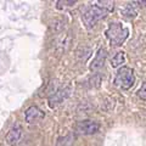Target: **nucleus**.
<instances>
[{
  "label": "nucleus",
  "mask_w": 146,
  "mask_h": 146,
  "mask_svg": "<svg viewBox=\"0 0 146 146\" xmlns=\"http://www.w3.org/2000/svg\"><path fill=\"white\" fill-rule=\"evenodd\" d=\"M105 35L111 46H121L129 36V28L124 27L121 22H111L105 31Z\"/></svg>",
  "instance_id": "1"
},
{
  "label": "nucleus",
  "mask_w": 146,
  "mask_h": 146,
  "mask_svg": "<svg viewBox=\"0 0 146 146\" xmlns=\"http://www.w3.org/2000/svg\"><path fill=\"white\" fill-rule=\"evenodd\" d=\"M108 13L110 12L105 7L100 5L98 1L95 5H90L89 7L85 9L84 12L82 13V20H83L86 28H91V27H94L100 20L106 17Z\"/></svg>",
  "instance_id": "2"
},
{
  "label": "nucleus",
  "mask_w": 146,
  "mask_h": 146,
  "mask_svg": "<svg viewBox=\"0 0 146 146\" xmlns=\"http://www.w3.org/2000/svg\"><path fill=\"white\" fill-rule=\"evenodd\" d=\"M113 84L122 90L131 89L135 84L134 70L130 67H127V66H122L116 73L115 79H113Z\"/></svg>",
  "instance_id": "3"
},
{
  "label": "nucleus",
  "mask_w": 146,
  "mask_h": 146,
  "mask_svg": "<svg viewBox=\"0 0 146 146\" xmlns=\"http://www.w3.org/2000/svg\"><path fill=\"white\" fill-rule=\"evenodd\" d=\"M99 129H100L99 123L94 122V121H89V119L80 121V122L77 123V125H76V131L78 134H83V135L95 134Z\"/></svg>",
  "instance_id": "4"
},
{
  "label": "nucleus",
  "mask_w": 146,
  "mask_h": 146,
  "mask_svg": "<svg viewBox=\"0 0 146 146\" xmlns=\"http://www.w3.org/2000/svg\"><path fill=\"white\" fill-rule=\"evenodd\" d=\"M22 125L21 124H15L10 130H9V133L6 134V138H5V141L9 146H16L18 143H20V140L22 138Z\"/></svg>",
  "instance_id": "5"
},
{
  "label": "nucleus",
  "mask_w": 146,
  "mask_h": 146,
  "mask_svg": "<svg viewBox=\"0 0 146 146\" xmlns=\"http://www.w3.org/2000/svg\"><path fill=\"white\" fill-rule=\"evenodd\" d=\"M45 113L36 106H31L25 111V119L27 123H35L43 119Z\"/></svg>",
  "instance_id": "6"
},
{
  "label": "nucleus",
  "mask_w": 146,
  "mask_h": 146,
  "mask_svg": "<svg viewBox=\"0 0 146 146\" xmlns=\"http://www.w3.org/2000/svg\"><path fill=\"white\" fill-rule=\"evenodd\" d=\"M68 95H70V88L58 89L57 91H55L51 96L49 98V106L51 107V108L56 107L58 104H61L63 100H65L68 96Z\"/></svg>",
  "instance_id": "7"
},
{
  "label": "nucleus",
  "mask_w": 146,
  "mask_h": 146,
  "mask_svg": "<svg viewBox=\"0 0 146 146\" xmlns=\"http://www.w3.org/2000/svg\"><path fill=\"white\" fill-rule=\"evenodd\" d=\"M106 57H107V51L106 49H99V51L96 52V55H95V57L93 58V62H91L90 65V71H99L100 68H101L104 66L105 61H106Z\"/></svg>",
  "instance_id": "8"
},
{
  "label": "nucleus",
  "mask_w": 146,
  "mask_h": 146,
  "mask_svg": "<svg viewBox=\"0 0 146 146\" xmlns=\"http://www.w3.org/2000/svg\"><path fill=\"white\" fill-rule=\"evenodd\" d=\"M135 4L136 3H130V4H127L121 10L122 15L127 17V18H134L136 15H138V9L135 7Z\"/></svg>",
  "instance_id": "9"
},
{
  "label": "nucleus",
  "mask_w": 146,
  "mask_h": 146,
  "mask_svg": "<svg viewBox=\"0 0 146 146\" xmlns=\"http://www.w3.org/2000/svg\"><path fill=\"white\" fill-rule=\"evenodd\" d=\"M124 61H125V55H124V52H123V51H118V52L115 55V56L112 57V60H111V66L115 67V68H117V67L122 66L123 63H124Z\"/></svg>",
  "instance_id": "10"
},
{
  "label": "nucleus",
  "mask_w": 146,
  "mask_h": 146,
  "mask_svg": "<svg viewBox=\"0 0 146 146\" xmlns=\"http://www.w3.org/2000/svg\"><path fill=\"white\" fill-rule=\"evenodd\" d=\"M77 1H74V0H70V1H63V0H58V1H56V7L58 9V10H61V9L63 7H66V6H72V5H74Z\"/></svg>",
  "instance_id": "11"
},
{
  "label": "nucleus",
  "mask_w": 146,
  "mask_h": 146,
  "mask_svg": "<svg viewBox=\"0 0 146 146\" xmlns=\"http://www.w3.org/2000/svg\"><path fill=\"white\" fill-rule=\"evenodd\" d=\"M72 138V135L71 134H68L66 136H61V138H58L57 139V143H56V146H65L67 143H68V140H70Z\"/></svg>",
  "instance_id": "12"
},
{
  "label": "nucleus",
  "mask_w": 146,
  "mask_h": 146,
  "mask_svg": "<svg viewBox=\"0 0 146 146\" xmlns=\"http://www.w3.org/2000/svg\"><path fill=\"white\" fill-rule=\"evenodd\" d=\"M138 96L144 100V101H146V83H144L143 85H141V88L138 90Z\"/></svg>",
  "instance_id": "13"
}]
</instances>
